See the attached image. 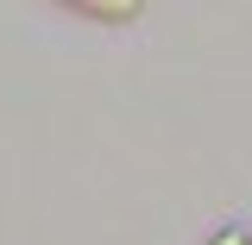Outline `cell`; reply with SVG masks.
<instances>
[{
  "instance_id": "obj_1",
  "label": "cell",
  "mask_w": 252,
  "mask_h": 245,
  "mask_svg": "<svg viewBox=\"0 0 252 245\" xmlns=\"http://www.w3.org/2000/svg\"><path fill=\"white\" fill-rule=\"evenodd\" d=\"M76 13H82V19H94V26H132L145 6H139V0H82Z\"/></svg>"
},
{
  "instance_id": "obj_2",
  "label": "cell",
  "mask_w": 252,
  "mask_h": 245,
  "mask_svg": "<svg viewBox=\"0 0 252 245\" xmlns=\"http://www.w3.org/2000/svg\"><path fill=\"white\" fill-rule=\"evenodd\" d=\"M202 245H252V233H246V226H215Z\"/></svg>"
}]
</instances>
